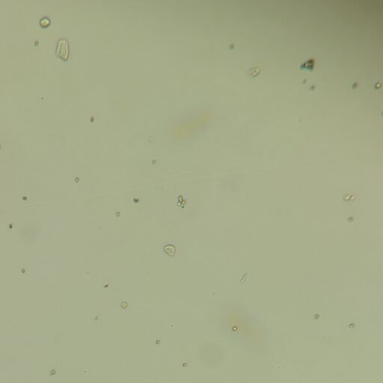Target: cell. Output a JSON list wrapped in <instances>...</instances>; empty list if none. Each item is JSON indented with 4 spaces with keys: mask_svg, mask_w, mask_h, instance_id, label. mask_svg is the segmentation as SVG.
<instances>
[{
    "mask_svg": "<svg viewBox=\"0 0 383 383\" xmlns=\"http://www.w3.org/2000/svg\"><path fill=\"white\" fill-rule=\"evenodd\" d=\"M258 71H259V69H258V68H252V69H251L250 70H249V74H250V75H251V73H254V77H256V76H257V75H258V73H259V72H258Z\"/></svg>",
    "mask_w": 383,
    "mask_h": 383,
    "instance_id": "obj_2",
    "label": "cell"
},
{
    "mask_svg": "<svg viewBox=\"0 0 383 383\" xmlns=\"http://www.w3.org/2000/svg\"><path fill=\"white\" fill-rule=\"evenodd\" d=\"M56 53L63 59H68V55H69V49H68V43L65 39L62 38L58 41Z\"/></svg>",
    "mask_w": 383,
    "mask_h": 383,
    "instance_id": "obj_1",
    "label": "cell"
}]
</instances>
